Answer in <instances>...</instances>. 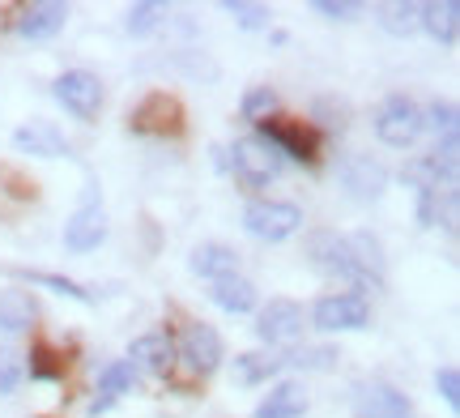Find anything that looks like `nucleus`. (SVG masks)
<instances>
[{
	"mask_svg": "<svg viewBox=\"0 0 460 418\" xmlns=\"http://www.w3.org/2000/svg\"><path fill=\"white\" fill-rule=\"evenodd\" d=\"M307 261L315 265V273H324L332 282H349L367 290V273H362L358 256L349 248V235H337V231H312L307 235Z\"/></svg>",
	"mask_w": 460,
	"mask_h": 418,
	"instance_id": "obj_1",
	"label": "nucleus"
},
{
	"mask_svg": "<svg viewBox=\"0 0 460 418\" xmlns=\"http://www.w3.org/2000/svg\"><path fill=\"white\" fill-rule=\"evenodd\" d=\"M226 154H230V171H234V180L243 188H269L286 171L281 154L261 137H239Z\"/></svg>",
	"mask_w": 460,
	"mask_h": 418,
	"instance_id": "obj_2",
	"label": "nucleus"
},
{
	"mask_svg": "<svg viewBox=\"0 0 460 418\" xmlns=\"http://www.w3.org/2000/svg\"><path fill=\"white\" fill-rule=\"evenodd\" d=\"M256 129H261L256 137L269 141V146L281 154V163H286V158L307 163V167L320 163V137H315L312 124H303V120H286V116H269V120H261Z\"/></svg>",
	"mask_w": 460,
	"mask_h": 418,
	"instance_id": "obj_3",
	"label": "nucleus"
},
{
	"mask_svg": "<svg viewBox=\"0 0 460 418\" xmlns=\"http://www.w3.org/2000/svg\"><path fill=\"white\" fill-rule=\"evenodd\" d=\"M427 133V124H422V107L405 94H393V99H384V107L376 111V137L384 146H393V150H410L418 137Z\"/></svg>",
	"mask_w": 460,
	"mask_h": 418,
	"instance_id": "obj_4",
	"label": "nucleus"
},
{
	"mask_svg": "<svg viewBox=\"0 0 460 418\" xmlns=\"http://www.w3.org/2000/svg\"><path fill=\"white\" fill-rule=\"evenodd\" d=\"M312 325L324 329V334H354V329H367L371 325V303L358 290H337V295H324L315 299L312 307Z\"/></svg>",
	"mask_w": 460,
	"mask_h": 418,
	"instance_id": "obj_5",
	"label": "nucleus"
},
{
	"mask_svg": "<svg viewBox=\"0 0 460 418\" xmlns=\"http://www.w3.org/2000/svg\"><path fill=\"white\" fill-rule=\"evenodd\" d=\"M303 227V209L290 201H252L243 209V231L261 244H281Z\"/></svg>",
	"mask_w": 460,
	"mask_h": 418,
	"instance_id": "obj_6",
	"label": "nucleus"
},
{
	"mask_svg": "<svg viewBox=\"0 0 460 418\" xmlns=\"http://www.w3.org/2000/svg\"><path fill=\"white\" fill-rule=\"evenodd\" d=\"M107 239V209H102L99 184H85L82 205L73 209V218L65 222V248L68 252H94Z\"/></svg>",
	"mask_w": 460,
	"mask_h": 418,
	"instance_id": "obj_7",
	"label": "nucleus"
},
{
	"mask_svg": "<svg viewBox=\"0 0 460 418\" xmlns=\"http://www.w3.org/2000/svg\"><path fill=\"white\" fill-rule=\"evenodd\" d=\"M175 359H183V368L192 371V376H214L217 368H222V337H217L214 325H205V320H197V325H188L180 334V342H175Z\"/></svg>",
	"mask_w": 460,
	"mask_h": 418,
	"instance_id": "obj_8",
	"label": "nucleus"
},
{
	"mask_svg": "<svg viewBox=\"0 0 460 418\" xmlns=\"http://www.w3.org/2000/svg\"><path fill=\"white\" fill-rule=\"evenodd\" d=\"M51 94H56V102H60L65 111H73V116L85 120V124L99 116V107H102V82L94 73H85V68L60 73V77L51 82Z\"/></svg>",
	"mask_w": 460,
	"mask_h": 418,
	"instance_id": "obj_9",
	"label": "nucleus"
},
{
	"mask_svg": "<svg viewBox=\"0 0 460 418\" xmlns=\"http://www.w3.org/2000/svg\"><path fill=\"white\" fill-rule=\"evenodd\" d=\"M128 129L141 137H180L183 133V107L171 99V94L154 90L149 99H141L132 107Z\"/></svg>",
	"mask_w": 460,
	"mask_h": 418,
	"instance_id": "obj_10",
	"label": "nucleus"
},
{
	"mask_svg": "<svg viewBox=\"0 0 460 418\" xmlns=\"http://www.w3.org/2000/svg\"><path fill=\"white\" fill-rule=\"evenodd\" d=\"M256 337L269 346H290L303 337V307L295 299H269L256 316Z\"/></svg>",
	"mask_w": 460,
	"mask_h": 418,
	"instance_id": "obj_11",
	"label": "nucleus"
},
{
	"mask_svg": "<svg viewBox=\"0 0 460 418\" xmlns=\"http://www.w3.org/2000/svg\"><path fill=\"white\" fill-rule=\"evenodd\" d=\"M341 184L354 201H376V197H384V188H388V167L376 163L371 154H349L341 163Z\"/></svg>",
	"mask_w": 460,
	"mask_h": 418,
	"instance_id": "obj_12",
	"label": "nucleus"
},
{
	"mask_svg": "<svg viewBox=\"0 0 460 418\" xmlns=\"http://www.w3.org/2000/svg\"><path fill=\"white\" fill-rule=\"evenodd\" d=\"M13 150L34 154V158H68L73 146H68V137L51 120H31V124H22L13 133Z\"/></svg>",
	"mask_w": 460,
	"mask_h": 418,
	"instance_id": "obj_13",
	"label": "nucleus"
},
{
	"mask_svg": "<svg viewBox=\"0 0 460 418\" xmlns=\"http://www.w3.org/2000/svg\"><path fill=\"white\" fill-rule=\"evenodd\" d=\"M68 22V4H56V0H39V4H26L17 13V34L31 39V43H43V39H56Z\"/></svg>",
	"mask_w": 460,
	"mask_h": 418,
	"instance_id": "obj_14",
	"label": "nucleus"
},
{
	"mask_svg": "<svg viewBox=\"0 0 460 418\" xmlns=\"http://www.w3.org/2000/svg\"><path fill=\"white\" fill-rule=\"evenodd\" d=\"M354 405H358V418H410L413 414L410 397L393 385H379V380L376 385H362Z\"/></svg>",
	"mask_w": 460,
	"mask_h": 418,
	"instance_id": "obj_15",
	"label": "nucleus"
},
{
	"mask_svg": "<svg viewBox=\"0 0 460 418\" xmlns=\"http://www.w3.org/2000/svg\"><path fill=\"white\" fill-rule=\"evenodd\" d=\"M128 363L137 371H149V376H166L171 363H175V337L166 334V329L137 337V342H132V351H128Z\"/></svg>",
	"mask_w": 460,
	"mask_h": 418,
	"instance_id": "obj_16",
	"label": "nucleus"
},
{
	"mask_svg": "<svg viewBox=\"0 0 460 418\" xmlns=\"http://www.w3.org/2000/svg\"><path fill=\"white\" fill-rule=\"evenodd\" d=\"M192 273L205 278V282H217V278H230V273H239V252L226 248V244H200L192 248Z\"/></svg>",
	"mask_w": 460,
	"mask_h": 418,
	"instance_id": "obj_17",
	"label": "nucleus"
},
{
	"mask_svg": "<svg viewBox=\"0 0 460 418\" xmlns=\"http://www.w3.org/2000/svg\"><path fill=\"white\" fill-rule=\"evenodd\" d=\"M307 414V393L298 380H281L269 388V397L256 405V418H303Z\"/></svg>",
	"mask_w": 460,
	"mask_h": 418,
	"instance_id": "obj_18",
	"label": "nucleus"
},
{
	"mask_svg": "<svg viewBox=\"0 0 460 418\" xmlns=\"http://www.w3.org/2000/svg\"><path fill=\"white\" fill-rule=\"evenodd\" d=\"M209 299L222 312H230V316H243V312H256V286L247 282V278H239V273H230V278L209 282Z\"/></svg>",
	"mask_w": 460,
	"mask_h": 418,
	"instance_id": "obj_19",
	"label": "nucleus"
},
{
	"mask_svg": "<svg viewBox=\"0 0 460 418\" xmlns=\"http://www.w3.org/2000/svg\"><path fill=\"white\" fill-rule=\"evenodd\" d=\"M418 218H422V227H452L456 222V188H418Z\"/></svg>",
	"mask_w": 460,
	"mask_h": 418,
	"instance_id": "obj_20",
	"label": "nucleus"
},
{
	"mask_svg": "<svg viewBox=\"0 0 460 418\" xmlns=\"http://www.w3.org/2000/svg\"><path fill=\"white\" fill-rule=\"evenodd\" d=\"M422 31H427L435 43L452 48V43H456V31H460V4H456V0L422 4Z\"/></svg>",
	"mask_w": 460,
	"mask_h": 418,
	"instance_id": "obj_21",
	"label": "nucleus"
},
{
	"mask_svg": "<svg viewBox=\"0 0 460 418\" xmlns=\"http://www.w3.org/2000/svg\"><path fill=\"white\" fill-rule=\"evenodd\" d=\"M34 316H39V307L26 290H0V329L4 334H22V329H31Z\"/></svg>",
	"mask_w": 460,
	"mask_h": 418,
	"instance_id": "obj_22",
	"label": "nucleus"
},
{
	"mask_svg": "<svg viewBox=\"0 0 460 418\" xmlns=\"http://www.w3.org/2000/svg\"><path fill=\"white\" fill-rule=\"evenodd\" d=\"M379 26L393 34V39H410V34L422 26V4H410V0L384 4V9H379Z\"/></svg>",
	"mask_w": 460,
	"mask_h": 418,
	"instance_id": "obj_23",
	"label": "nucleus"
},
{
	"mask_svg": "<svg viewBox=\"0 0 460 418\" xmlns=\"http://www.w3.org/2000/svg\"><path fill=\"white\" fill-rule=\"evenodd\" d=\"M349 248H354V256H358L367 282H371V286L384 282V248H379L376 235H371V231H354V235H349Z\"/></svg>",
	"mask_w": 460,
	"mask_h": 418,
	"instance_id": "obj_24",
	"label": "nucleus"
},
{
	"mask_svg": "<svg viewBox=\"0 0 460 418\" xmlns=\"http://www.w3.org/2000/svg\"><path fill=\"white\" fill-rule=\"evenodd\" d=\"M31 380H43V385H60L65 380V359L51 351L48 342L31 346Z\"/></svg>",
	"mask_w": 460,
	"mask_h": 418,
	"instance_id": "obj_25",
	"label": "nucleus"
},
{
	"mask_svg": "<svg viewBox=\"0 0 460 418\" xmlns=\"http://www.w3.org/2000/svg\"><path fill=\"white\" fill-rule=\"evenodd\" d=\"M281 368H286V359H273V354H239L234 359V371L243 385H261L269 376H278Z\"/></svg>",
	"mask_w": 460,
	"mask_h": 418,
	"instance_id": "obj_26",
	"label": "nucleus"
},
{
	"mask_svg": "<svg viewBox=\"0 0 460 418\" xmlns=\"http://www.w3.org/2000/svg\"><path fill=\"white\" fill-rule=\"evenodd\" d=\"M132 385H137V368H132L128 359H115V363H107L99 371V393H107V397L132 393Z\"/></svg>",
	"mask_w": 460,
	"mask_h": 418,
	"instance_id": "obj_27",
	"label": "nucleus"
},
{
	"mask_svg": "<svg viewBox=\"0 0 460 418\" xmlns=\"http://www.w3.org/2000/svg\"><path fill=\"white\" fill-rule=\"evenodd\" d=\"M163 4H154V0H141V4H128V13H124V26H128V34H149L158 22H163Z\"/></svg>",
	"mask_w": 460,
	"mask_h": 418,
	"instance_id": "obj_28",
	"label": "nucleus"
},
{
	"mask_svg": "<svg viewBox=\"0 0 460 418\" xmlns=\"http://www.w3.org/2000/svg\"><path fill=\"white\" fill-rule=\"evenodd\" d=\"M26 278H31V282H39V286H51L56 295H68V299H77V303H94V295H90L82 282H73V278H60V273H43V269H34V273L26 269Z\"/></svg>",
	"mask_w": 460,
	"mask_h": 418,
	"instance_id": "obj_29",
	"label": "nucleus"
},
{
	"mask_svg": "<svg viewBox=\"0 0 460 418\" xmlns=\"http://www.w3.org/2000/svg\"><path fill=\"white\" fill-rule=\"evenodd\" d=\"M239 111H243V120H269L273 111H278V94L269 90V85H256V90H247L243 102H239Z\"/></svg>",
	"mask_w": 460,
	"mask_h": 418,
	"instance_id": "obj_30",
	"label": "nucleus"
},
{
	"mask_svg": "<svg viewBox=\"0 0 460 418\" xmlns=\"http://www.w3.org/2000/svg\"><path fill=\"white\" fill-rule=\"evenodd\" d=\"M222 9H226L243 31H264V26H269V17H273L269 13V4H247V0H226Z\"/></svg>",
	"mask_w": 460,
	"mask_h": 418,
	"instance_id": "obj_31",
	"label": "nucleus"
},
{
	"mask_svg": "<svg viewBox=\"0 0 460 418\" xmlns=\"http://www.w3.org/2000/svg\"><path fill=\"white\" fill-rule=\"evenodd\" d=\"M422 124L435 129V137H456V102H430L427 111H422Z\"/></svg>",
	"mask_w": 460,
	"mask_h": 418,
	"instance_id": "obj_32",
	"label": "nucleus"
},
{
	"mask_svg": "<svg viewBox=\"0 0 460 418\" xmlns=\"http://www.w3.org/2000/svg\"><path fill=\"white\" fill-rule=\"evenodd\" d=\"M22 376H26L22 354H17L13 346H0V397H9V393L22 385Z\"/></svg>",
	"mask_w": 460,
	"mask_h": 418,
	"instance_id": "obj_33",
	"label": "nucleus"
},
{
	"mask_svg": "<svg viewBox=\"0 0 460 418\" xmlns=\"http://www.w3.org/2000/svg\"><path fill=\"white\" fill-rule=\"evenodd\" d=\"M286 363H295V368H303V371H329L332 363H337V351H332V346H307V351L290 354Z\"/></svg>",
	"mask_w": 460,
	"mask_h": 418,
	"instance_id": "obj_34",
	"label": "nucleus"
},
{
	"mask_svg": "<svg viewBox=\"0 0 460 418\" xmlns=\"http://www.w3.org/2000/svg\"><path fill=\"white\" fill-rule=\"evenodd\" d=\"M435 388H439V393H444V402L456 410L460 405V371L456 368H439L435 371Z\"/></svg>",
	"mask_w": 460,
	"mask_h": 418,
	"instance_id": "obj_35",
	"label": "nucleus"
},
{
	"mask_svg": "<svg viewBox=\"0 0 460 418\" xmlns=\"http://www.w3.org/2000/svg\"><path fill=\"white\" fill-rule=\"evenodd\" d=\"M315 13L332 17V22H349L358 13V4H349V0H315Z\"/></svg>",
	"mask_w": 460,
	"mask_h": 418,
	"instance_id": "obj_36",
	"label": "nucleus"
},
{
	"mask_svg": "<svg viewBox=\"0 0 460 418\" xmlns=\"http://www.w3.org/2000/svg\"><path fill=\"white\" fill-rule=\"evenodd\" d=\"M111 405H115V397H107V393H102V397H94V402L85 405V414H90V418H99V414H107Z\"/></svg>",
	"mask_w": 460,
	"mask_h": 418,
	"instance_id": "obj_37",
	"label": "nucleus"
}]
</instances>
